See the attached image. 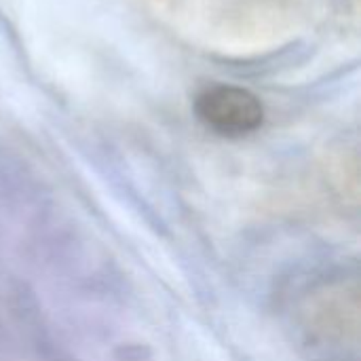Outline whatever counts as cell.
<instances>
[{
  "label": "cell",
  "instance_id": "6da1fadb",
  "mask_svg": "<svg viewBox=\"0 0 361 361\" xmlns=\"http://www.w3.org/2000/svg\"><path fill=\"white\" fill-rule=\"evenodd\" d=\"M199 118L222 135H245L262 125L264 110L260 99L241 87H212L197 99Z\"/></svg>",
  "mask_w": 361,
  "mask_h": 361
}]
</instances>
